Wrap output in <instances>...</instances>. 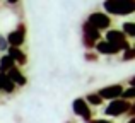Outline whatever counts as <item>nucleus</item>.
I'll use <instances>...</instances> for the list:
<instances>
[{"label": "nucleus", "mask_w": 135, "mask_h": 123, "mask_svg": "<svg viewBox=\"0 0 135 123\" xmlns=\"http://www.w3.org/2000/svg\"><path fill=\"white\" fill-rule=\"evenodd\" d=\"M123 89H125V87H123L122 84H111V86L101 87V89L96 91V92H98V96L101 97L103 101H115V99H120V97H122Z\"/></svg>", "instance_id": "0eeeda50"}, {"label": "nucleus", "mask_w": 135, "mask_h": 123, "mask_svg": "<svg viewBox=\"0 0 135 123\" xmlns=\"http://www.w3.org/2000/svg\"><path fill=\"white\" fill-rule=\"evenodd\" d=\"M0 89L5 94H12L14 91H16V86H14V82L9 79L7 73H0Z\"/></svg>", "instance_id": "f8f14e48"}, {"label": "nucleus", "mask_w": 135, "mask_h": 123, "mask_svg": "<svg viewBox=\"0 0 135 123\" xmlns=\"http://www.w3.org/2000/svg\"><path fill=\"white\" fill-rule=\"evenodd\" d=\"M127 123H135V118H128V121Z\"/></svg>", "instance_id": "412c9836"}, {"label": "nucleus", "mask_w": 135, "mask_h": 123, "mask_svg": "<svg viewBox=\"0 0 135 123\" xmlns=\"http://www.w3.org/2000/svg\"><path fill=\"white\" fill-rule=\"evenodd\" d=\"M26 24H19L16 29H12L9 34L5 36L7 45L9 48H21L24 43H26Z\"/></svg>", "instance_id": "423d86ee"}, {"label": "nucleus", "mask_w": 135, "mask_h": 123, "mask_svg": "<svg viewBox=\"0 0 135 123\" xmlns=\"http://www.w3.org/2000/svg\"><path fill=\"white\" fill-rule=\"evenodd\" d=\"M120 31H122V33L127 36V40H132V38H135V22H132V21L123 22Z\"/></svg>", "instance_id": "4468645a"}, {"label": "nucleus", "mask_w": 135, "mask_h": 123, "mask_svg": "<svg viewBox=\"0 0 135 123\" xmlns=\"http://www.w3.org/2000/svg\"><path fill=\"white\" fill-rule=\"evenodd\" d=\"M103 9L106 10V16H130L135 12V3L127 2V0H106L103 2Z\"/></svg>", "instance_id": "f257e3e1"}, {"label": "nucleus", "mask_w": 135, "mask_h": 123, "mask_svg": "<svg viewBox=\"0 0 135 123\" xmlns=\"http://www.w3.org/2000/svg\"><path fill=\"white\" fill-rule=\"evenodd\" d=\"M84 101L87 103V106H89V108H92V106H101V104H103V99L98 96V92H89V94H86Z\"/></svg>", "instance_id": "2eb2a0df"}, {"label": "nucleus", "mask_w": 135, "mask_h": 123, "mask_svg": "<svg viewBox=\"0 0 135 123\" xmlns=\"http://www.w3.org/2000/svg\"><path fill=\"white\" fill-rule=\"evenodd\" d=\"M80 29H82V46L86 48L87 51H92L94 46H96V43L101 41V33H99L98 29H94L91 24H87L86 21L82 22Z\"/></svg>", "instance_id": "7ed1b4c3"}, {"label": "nucleus", "mask_w": 135, "mask_h": 123, "mask_svg": "<svg viewBox=\"0 0 135 123\" xmlns=\"http://www.w3.org/2000/svg\"><path fill=\"white\" fill-rule=\"evenodd\" d=\"M104 41L109 45H113V46H116L120 51H125L128 50V48H132V45H130V41L127 40V36L122 33L120 29H108L104 34Z\"/></svg>", "instance_id": "20e7f679"}, {"label": "nucleus", "mask_w": 135, "mask_h": 123, "mask_svg": "<svg viewBox=\"0 0 135 123\" xmlns=\"http://www.w3.org/2000/svg\"><path fill=\"white\" fill-rule=\"evenodd\" d=\"M16 67V63L12 62V58L9 57V55H2L0 57V73H7L10 68H14Z\"/></svg>", "instance_id": "ddd939ff"}, {"label": "nucleus", "mask_w": 135, "mask_h": 123, "mask_svg": "<svg viewBox=\"0 0 135 123\" xmlns=\"http://www.w3.org/2000/svg\"><path fill=\"white\" fill-rule=\"evenodd\" d=\"M72 111H74L75 116H79L80 120H84V121L92 120V110L87 106L84 97H75V99L72 101Z\"/></svg>", "instance_id": "6e6552de"}, {"label": "nucleus", "mask_w": 135, "mask_h": 123, "mask_svg": "<svg viewBox=\"0 0 135 123\" xmlns=\"http://www.w3.org/2000/svg\"><path fill=\"white\" fill-rule=\"evenodd\" d=\"M133 106V103L130 101H123V99H115V101H109L108 104L104 106L103 113H104L106 118H118V116H123L130 111V108Z\"/></svg>", "instance_id": "f03ea898"}, {"label": "nucleus", "mask_w": 135, "mask_h": 123, "mask_svg": "<svg viewBox=\"0 0 135 123\" xmlns=\"http://www.w3.org/2000/svg\"><path fill=\"white\" fill-rule=\"evenodd\" d=\"M87 123H115V121L109 120V118H92V120H89Z\"/></svg>", "instance_id": "aec40b11"}, {"label": "nucleus", "mask_w": 135, "mask_h": 123, "mask_svg": "<svg viewBox=\"0 0 135 123\" xmlns=\"http://www.w3.org/2000/svg\"><path fill=\"white\" fill-rule=\"evenodd\" d=\"M7 50H9L7 40H5V36H3V34H0V51H2V53H5Z\"/></svg>", "instance_id": "6ab92c4d"}, {"label": "nucleus", "mask_w": 135, "mask_h": 123, "mask_svg": "<svg viewBox=\"0 0 135 123\" xmlns=\"http://www.w3.org/2000/svg\"><path fill=\"white\" fill-rule=\"evenodd\" d=\"M7 55L12 58V62L16 63V67H22L27 63V55L24 53L21 48H9L7 50Z\"/></svg>", "instance_id": "9d476101"}, {"label": "nucleus", "mask_w": 135, "mask_h": 123, "mask_svg": "<svg viewBox=\"0 0 135 123\" xmlns=\"http://www.w3.org/2000/svg\"><path fill=\"white\" fill-rule=\"evenodd\" d=\"M133 97H135V87H128V89H123L122 97H120V99H123V101H130V103H132Z\"/></svg>", "instance_id": "dca6fc26"}, {"label": "nucleus", "mask_w": 135, "mask_h": 123, "mask_svg": "<svg viewBox=\"0 0 135 123\" xmlns=\"http://www.w3.org/2000/svg\"><path fill=\"white\" fill-rule=\"evenodd\" d=\"M94 50H96V53H98V55H118V53H122V51H120L116 46L106 43L104 40L98 41V43H96V46H94Z\"/></svg>", "instance_id": "9b49d317"}, {"label": "nucleus", "mask_w": 135, "mask_h": 123, "mask_svg": "<svg viewBox=\"0 0 135 123\" xmlns=\"http://www.w3.org/2000/svg\"><path fill=\"white\" fill-rule=\"evenodd\" d=\"M84 60L86 62H98L99 60V55L96 53V51H86V53H84Z\"/></svg>", "instance_id": "a211bd4d"}, {"label": "nucleus", "mask_w": 135, "mask_h": 123, "mask_svg": "<svg viewBox=\"0 0 135 123\" xmlns=\"http://www.w3.org/2000/svg\"><path fill=\"white\" fill-rule=\"evenodd\" d=\"M7 75H9V79L14 82V86H16V87H24V86L27 84L26 75L21 72L19 67H14V68H10L9 72H7Z\"/></svg>", "instance_id": "1a4fd4ad"}, {"label": "nucleus", "mask_w": 135, "mask_h": 123, "mask_svg": "<svg viewBox=\"0 0 135 123\" xmlns=\"http://www.w3.org/2000/svg\"><path fill=\"white\" fill-rule=\"evenodd\" d=\"M0 91H2V89H0Z\"/></svg>", "instance_id": "4be33fe9"}, {"label": "nucleus", "mask_w": 135, "mask_h": 123, "mask_svg": "<svg viewBox=\"0 0 135 123\" xmlns=\"http://www.w3.org/2000/svg\"><path fill=\"white\" fill-rule=\"evenodd\" d=\"M86 22L91 24V26L94 27V29H98L99 33H101V31L111 29V17L106 16V14L101 12V10H94V12H91L89 16H87Z\"/></svg>", "instance_id": "39448f33"}, {"label": "nucleus", "mask_w": 135, "mask_h": 123, "mask_svg": "<svg viewBox=\"0 0 135 123\" xmlns=\"http://www.w3.org/2000/svg\"><path fill=\"white\" fill-rule=\"evenodd\" d=\"M135 60V48H128V50H125L123 51V55H122V62H132Z\"/></svg>", "instance_id": "f3484780"}]
</instances>
